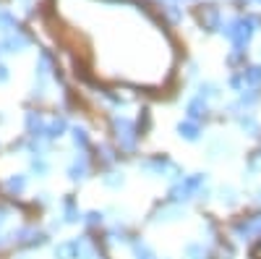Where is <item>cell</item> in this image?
I'll list each match as a JSON object with an SVG mask.
<instances>
[{
    "mask_svg": "<svg viewBox=\"0 0 261 259\" xmlns=\"http://www.w3.org/2000/svg\"><path fill=\"white\" fill-rule=\"evenodd\" d=\"M27 45H29V39H27L24 34H18V32L11 34V37H6L3 42H0V48H3L6 53H18L21 48H27Z\"/></svg>",
    "mask_w": 261,
    "mask_h": 259,
    "instance_id": "6da1fadb",
    "label": "cell"
},
{
    "mask_svg": "<svg viewBox=\"0 0 261 259\" xmlns=\"http://www.w3.org/2000/svg\"><path fill=\"white\" fill-rule=\"evenodd\" d=\"M63 131H65V121L63 118H55L47 128H45V134L50 136V139H55V136H63Z\"/></svg>",
    "mask_w": 261,
    "mask_h": 259,
    "instance_id": "277c9868",
    "label": "cell"
},
{
    "mask_svg": "<svg viewBox=\"0 0 261 259\" xmlns=\"http://www.w3.org/2000/svg\"><path fill=\"white\" fill-rule=\"evenodd\" d=\"M248 81H261V68H251L248 71Z\"/></svg>",
    "mask_w": 261,
    "mask_h": 259,
    "instance_id": "9c48e42d",
    "label": "cell"
},
{
    "mask_svg": "<svg viewBox=\"0 0 261 259\" xmlns=\"http://www.w3.org/2000/svg\"><path fill=\"white\" fill-rule=\"evenodd\" d=\"M0 29L3 32H16V18L11 13H0Z\"/></svg>",
    "mask_w": 261,
    "mask_h": 259,
    "instance_id": "5b68a950",
    "label": "cell"
},
{
    "mask_svg": "<svg viewBox=\"0 0 261 259\" xmlns=\"http://www.w3.org/2000/svg\"><path fill=\"white\" fill-rule=\"evenodd\" d=\"M32 170H34V173H39V178H45V173H47V165L42 162V160H34V162H32Z\"/></svg>",
    "mask_w": 261,
    "mask_h": 259,
    "instance_id": "52a82bcc",
    "label": "cell"
},
{
    "mask_svg": "<svg viewBox=\"0 0 261 259\" xmlns=\"http://www.w3.org/2000/svg\"><path fill=\"white\" fill-rule=\"evenodd\" d=\"M6 189L11 191V194H21L27 189V178L21 176V173H16V176H11L8 181H6Z\"/></svg>",
    "mask_w": 261,
    "mask_h": 259,
    "instance_id": "7a4b0ae2",
    "label": "cell"
},
{
    "mask_svg": "<svg viewBox=\"0 0 261 259\" xmlns=\"http://www.w3.org/2000/svg\"><path fill=\"white\" fill-rule=\"evenodd\" d=\"M6 215H8V212H6L3 207H0V225H3V223H6Z\"/></svg>",
    "mask_w": 261,
    "mask_h": 259,
    "instance_id": "8fae6325",
    "label": "cell"
},
{
    "mask_svg": "<svg viewBox=\"0 0 261 259\" xmlns=\"http://www.w3.org/2000/svg\"><path fill=\"white\" fill-rule=\"evenodd\" d=\"M178 128H180V134H183L186 139H196V126H191V123H180Z\"/></svg>",
    "mask_w": 261,
    "mask_h": 259,
    "instance_id": "8992f818",
    "label": "cell"
},
{
    "mask_svg": "<svg viewBox=\"0 0 261 259\" xmlns=\"http://www.w3.org/2000/svg\"><path fill=\"white\" fill-rule=\"evenodd\" d=\"M3 81H8V68L0 66V84H3Z\"/></svg>",
    "mask_w": 261,
    "mask_h": 259,
    "instance_id": "30bf717a",
    "label": "cell"
},
{
    "mask_svg": "<svg viewBox=\"0 0 261 259\" xmlns=\"http://www.w3.org/2000/svg\"><path fill=\"white\" fill-rule=\"evenodd\" d=\"M73 142H76V144H81V147L86 144V134L81 131V128H73Z\"/></svg>",
    "mask_w": 261,
    "mask_h": 259,
    "instance_id": "ba28073f",
    "label": "cell"
},
{
    "mask_svg": "<svg viewBox=\"0 0 261 259\" xmlns=\"http://www.w3.org/2000/svg\"><path fill=\"white\" fill-rule=\"evenodd\" d=\"M68 176H71V181H81V178L86 176V162H84V157H81V160L76 157V162L68 168Z\"/></svg>",
    "mask_w": 261,
    "mask_h": 259,
    "instance_id": "3957f363",
    "label": "cell"
}]
</instances>
